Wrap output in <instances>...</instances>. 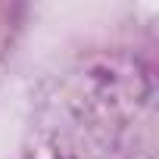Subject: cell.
<instances>
[{"label":"cell","mask_w":159,"mask_h":159,"mask_svg":"<svg viewBox=\"0 0 159 159\" xmlns=\"http://www.w3.org/2000/svg\"><path fill=\"white\" fill-rule=\"evenodd\" d=\"M22 16H25V7H19V3H3V0H0V56L7 53L13 34L19 31Z\"/></svg>","instance_id":"cell-1"}]
</instances>
